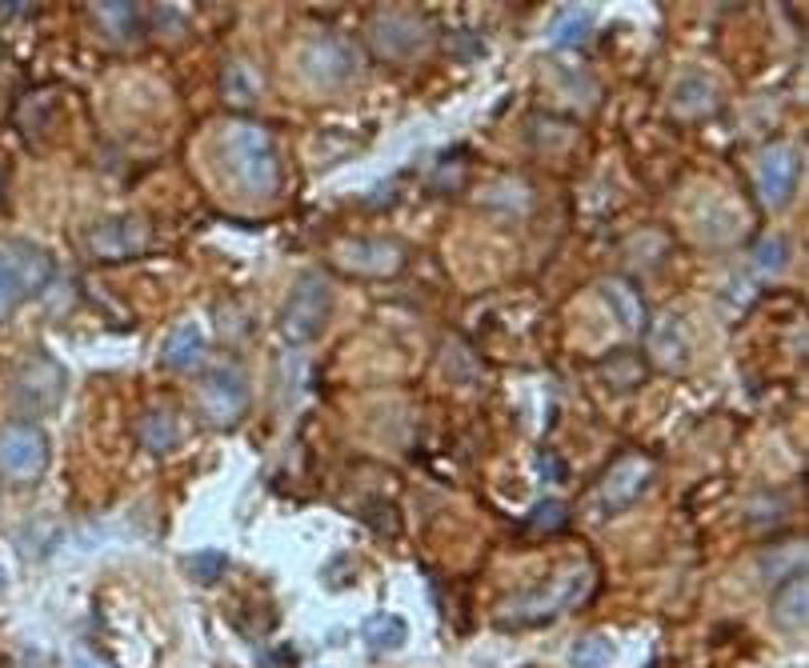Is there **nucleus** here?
<instances>
[{
    "instance_id": "nucleus-25",
    "label": "nucleus",
    "mask_w": 809,
    "mask_h": 668,
    "mask_svg": "<svg viewBox=\"0 0 809 668\" xmlns=\"http://www.w3.org/2000/svg\"><path fill=\"white\" fill-rule=\"evenodd\" d=\"M786 261H789V252H786V241H781V237H761V241H757V249H754L757 272H781Z\"/></svg>"
},
{
    "instance_id": "nucleus-14",
    "label": "nucleus",
    "mask_w": 809,
    "mask_h": 668,
    "mask_svg": "<svg viewBox=\"0 0 809 668\" xmlns=\"http://www.w3.org/2000/svg\"><path fill=\"white\" fill-rule=\"evenodd\" d=\"M341 264L353 272H393L401 269V249L390 241H349L341 249Z\"/></svg>"
},
{
    "instance_id": "nucleus-21",
    "label": "nucleus",
    "mask_w": 809,
    "mask_h": 668,
    "mask_svg": "<svg viewBox=\"0 0 809 668\" xmlns=\"http://www.w3.org/2000/svg\"><path fill=\"white\" fill-rule=\"evenodd\" d=\"M225 96H229L232 105H249L261 96V76L252 73L245 61H232L229 73H225Z\"/></svg>"
},
{
    "instance_id": "nucleus-27",
    "label": "nucleus",
    "mask_w": 809,
    "mask_h": 668,
    "mask_svg": "<svg viewBox=\"0 0 809 668\" xmlns=\"http://www.w3.org/2000/svg\"><path fill=\"white\" fill-rule=\"evenodd\" d=\"M566 521H569V512H566V504H558V501H546V504H537V512L529 516V524L533 529H566Z\"/></svg>"
},
{
    "instance_id": "nucleus-17",
    "label": "nucleus",
    "mask_w": 809,
    "mask_h": 668,
    "mask_svg": "<svg viewBox=\"0 0 809 668\" xmlns=\"http://www.w3.org/2000/svg\"><path fill=\"white\" fill-rule=\"evenodd\" d=\"M774 616H778L786 628L806 625V568L789 573V581L778 588V596H774Z\"/></svg>"
},
{
    "instance_id": "nucleus-7",
    "label": "nucleus",
    "mask_w": 809,
    "mask_h": 668,
    "mask_svg": "<svg viewBox=\"0 0 809 668\" xmlns=\"http://www.w3.org/2000/svg\"><path fill=\"white\" fill-rule=\"evenodd\" d=\"M653 484V460L650 457H621L618 465H610V472L601 477V509L621 512L630 509L633 501H642V492Z\"/></svg>"
},
{
    "instance_id": "nucleus-9",
    "label": "nucleus",
    "mask_w": 809,
    "mask_h": 668,
    "mask_svg": "<svg viewBox=\"0 0 809 668\" xmlns=\"http://www.w3.org/2000/svg\"><path fill=\"white\" fill-rule=\"evenodd\" d=\"M301 69L317 84H345L349 76L357 73V56H353V49L345 41H336V36H317V41L305 44V53H301Z\"/></svg>"
},
{
    "instance_id": "nucleus-3",
    "label": "nucleus",
    "mask_w": 809,
    "mask_h": 668,
    "mask_svg": "<svg viewBox=\"0 0 809 668\" xmlns=\"http://www.w3.org/2000/svg\"><path fill=\"white\" fill-rule=\"evenodd\" d=\"M329 313H333V289L321 272H305L301 281L293 284V293L284 301L281 313V333L293 341V345H309L317 336L325 333Z\"/></svg>"
},
{
    "instance_id": "nucleus-26",
    "label": "nucleus",
    "mask_w": 809,
    "mask_h": 668,
    "mask_svg": "<svg viewBox=\"0 0 809 668\" xmlns=\"http://www.w3.org/2000/svg\"><path fill=\"white\" fill-rule=\"evenodd\" d=\"M21 296H24L21 276H17V272H12V264L0 257V316L12 313V309L21 304Z\"/></svg>"
},
{
    "instance_id": "nucleus-5",
    "label": "nucleus",
    "mask_w": 809,
    "mask_h": 668,
    "mask_svg": "<svg viewBox=\"0 0 809 668\" xmlns=\"http://www.w3.org/2000/svg\"><path fill=\"white\" fill-rule=\"evenodd\" d=\"M200 413L212 420V425H237L249 408V385L237 368H212L197 388Z\"/></svg>"
},
{
    "instance_id": "nucleus-2",
    "label": "nucleus",
    "mask_w": 809,
    "mask_h": 668,
    "mask_svg": "<svg viewBox=\"0 0 809 668\" xmlns=\"http://www.w3.org/2000/svg\"><path fill=\"white\" fill-rule=\"evenodd\" d=\"M589 593H593V573H589V568H569V573L558 576L549 588H537V593H529V596H517L514 605L501 613V625H514V628L546 625V620L561 616L566 608L581 605Z\"/></svg>"
},
{
    "instance_id": "nucleus-8",
    "label": "nucleus",
    "mask_w": 809,
    "mask_h": 668,
    "mask_svg": "<svg viewBox=\"0 0 809 668\" xmlns=\"http://www.w3.org/2000/svg\"><path fill=\"white\" fill-rule=\"evenodd\" d=\"M64 397V368L56 365L53 356H32L29 365L21 368L17 380V400L29 413H53Z\"/></svg>"
},
{
    "instance_id": "nucleus-13",
    "label": "nucleus",
    "mask_w": 809,
    "mask_h": 668,
    "mask_svg": "<svg viewBox=\"0 0 809 668\" xmlns=\"http://www.w3.org/2000/svg\"><path fill=\"white\" fill-rule=\"evenodd\" d=\"M717 105H722V96H717V88L705 76H685V81H677V88H673V116H682V121H702V116L717 113Z\"/></svg>"
},
{
    "instance_id": "nucleus-11",
    "label": "nucleus",
    "mask_w": 809,
    "mask_h": 668,
    "mask_svg": "<svg viewBox=\"0 0 809 668\" xmlns=\"http://www.w3.org/2000/svg\"><path fill=\"white\" fill-rule=\"evenodd\" d=\"M89 244H93V257H105V261L137 257L148 244V229L133 217H116V220H105V225H96Z\"/></svg>"
},
{
    "instance_id": "nucleus-1",
    "label": "nucleus",
    "mask_w": 809,
    "mask_h": 668,
    "mask_svg": "<svg viewBox=\"0 0 809 668\" xmlns=\"http://www.w3.org/2000/svg\"><path fill=\"white\" fill-rule=\"evenodd\" d=\"M221 160L229 180L249 197H273L277 180H281V165H277V148L261 125L237 121L225 128L221 136Z\"/></svg>"
},
{
    "instance_id": "nucleus-10",
    "label": "nucleus",
    "mask_w": 809,
    "mask_h": 668,
    "mask_svg": "<svg viewBox=\"0 0 809 668\" xmlns=\"http://www.w3.org/2000/svg\"><path fill=\"white\" fill-rule=\"evenodd\" d=\"M798 185V153L789 145H774L757 160V192L769 209H781Z\"/></svg>"
},
{
    "instance_id": "nucleus-12",
    "label": "nucleus",
    "mask_w": 809,
    "mask_h": 668,
    "mask_svg": "<svg viewBox=\"0 0 809 668\" xmlns=\"http://www.w3.org/2000/svg\"><path fill=\"white\" fill-rule=\"evenodd\" d=\"M205 361V333L197 324H177L160 345V365L173 373H193Z\"/></svg>"
},
{
    "instance_id": "nucleus-22",
    "label": "nucleus",
    "mask_w": 809,
    "mask_h": 668,
    "mask_svg": "<svg viewBox=\"0 0 809 668\" xmlns=\"http://www.w3.org/2000/svg\"><path fill=\"white\" fill-rule=\"evenodd\" d=\"M93 17H101L113 36H137L145 9H137V4H96Z\"/></svg>"
},
{
    "instance_id": "nucleus-28",
    "label": "nucleus",
    "mask_w": 809,
    "mask_h": 668,
    "mask_svg": "<svg viewBox=\"0 0 809 668\" xmlns=\"http://www.w3.org/2000/svg\"><path fill=\"white\" fill-rule=\"evenodd\" d=\"M4 585H9V581H4V568H0V593H4Z\"/></svg>"
},
{
    "instance_id": "nucleus-16",
    "label": "nucleus",
    "mask_w": 809,
    "mask_h": 668,
    "mask_svg": "<svg viewBox=\"0 0 809 668\" xmlns=\"http://www.w3.org/2000/svg\"><path fill=\"white\" fill-rule=\"evenodd\" d=\"M361 637H365L369 653H397V648L405 645V637H409V625L393 613H377L365 620Z\"/></svg>"
},
{
    "instance_id": "nucleus-20",
    "label": "nucleus",
    "mask_w": 809,
    "mask_h": 668,
    "mask_svg": "<svg viewBox=\"0 0 809 668\" xmlns=\"http://www.w3.org/2000/svg\"><path fill=\"white\" fill-rule=\"evenodd\" d=\"M141 432V445L153 452H168L173 445H177V420H173V413H165V408H153V413H145L137 425Z\"/></svg>"
},
{
    "instance_id": "nucleus-18",
    "label": "nucleus",
    "mask_w": 809,
    "mask_h": 668,
    "mask_svg": "<svg viewBox=\"0 0 809 668\" xmlns=\"http://www.w3.org/2000/svg\"><path fill=\"white\" fill-rule=\"evenodd\" d=\"M593 32V12L589 9H561L549 24V41L561 44V49H578V44L589 41Z\"/></svg>"
},
{
    "instance_id": "nucleus-15",
    "label": "nucleus",
    "mask_w": 809,
    "mask_h": 668,
    "mask_svg": "<svg viewBox=\"0 0 809 668\" xmlns=\"http://www.w3.org/2000/svg\"><path fill=\"white\" fill-rule=\"evenodd\" d=\"M0 257L12 264V272L21 276L24 293H41L49 276H53V261H49V252L37 249V244H9V249H0Z\"/></svg>"
},
{
    "instance_id": "nucleus-4",
    "label": "nucleus",
    "mask_w": 809,
    "mask_h": 668,
    "mask_svg": "<svg viewBox=\"0 0 809 668\" xmlns=\"http://www.w3.org/2000/svg\"><path fill=\"white\" fill-rule=\"evenodd\" d=\"M49 465V437L29 420L0 428V469L17 477V481H32L41 477Z\"/></svg>"
},
{
    "instance_id": "nucleus-19",
    "label": "nucleus",
    "mask_w": 809,
    "mask_h": 668,
    "mask_svg": "<svg viewBox=\"0 0 809 668\" xmlns=\"http://www.w3.org/2000/svg\"><path fill=\"white\" fill-rule=\"evenodd\" d=\"M605 301L618 309L625 328H645V301L630 281H605Z\"/></svg>"
},
{
    "instance_id": "nucleus-23",
    "label": "nucleus",
    "mask_w": 809,
    "mask_h": 668,
    "mask_svg": "<svg viewBox=\"0 0 809 668\" xmlns=\"http://www.w3.org/2000/svg\"><path fill=\"white\" fill-rule=\"evenodd\" d=\"M569 660H573V668H605L613 660V645L605 637H581Z\"/></svg>"
},
{
    "instance_id": "nucleus-6",
    "label": "nucleus",
    "mask_w": 809,
    "mask_h": 668,
    "mask_svg": "<svg viewBox=\"0 0 809 668\" xmlns=\"http://www.w3.org/2000/svg\"><path fill=\"white\" fill-rule=\"evenodd\" d=\"M369 36H373V49H377L385 61H409V56H417L421 49L429 44L425 21L413 17V12H401V9L381 12L377 21H373V29H369Z\"/></svg>"
},
{
    "instance_id": "nucleus-24",
    "label": "nucleus",
    "mask_w": 809,
    "mask_h": 668,
    "mask_svg": "<svg viewBox=\"0 0 809 668\" xmlns=\"http://www.w3.org/2000/svg\"><path fill=\"white\" fill-rule=\"evenodd\" d=\"M185 568H189V576L197 581V585H212L217 576L229 568V561H225V553H212V549H205V553H193L189 561H185Z\"/></svg>"
}]
</instances>
